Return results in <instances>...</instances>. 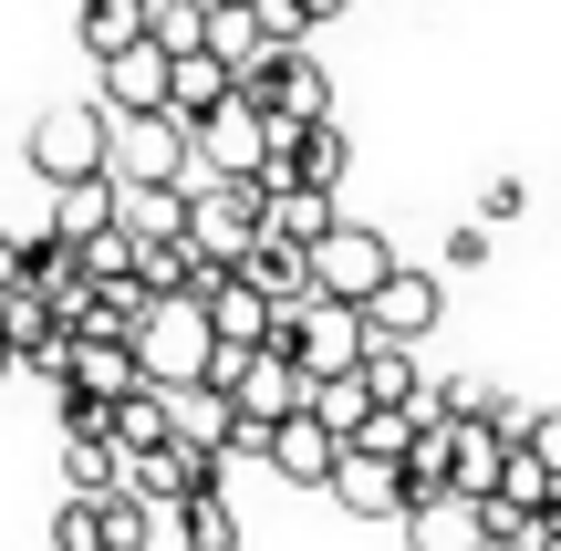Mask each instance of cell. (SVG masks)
<instances>
[{"label":"cell","mask_w":561,"mask_h":551,"mask_svg":"<svg viewBox=\"0 0 561 551\" xmlns=\"http://www.w3.org/2000/svg\"><path fill=\"white\" fill-rule=\"evenodd\" d=\"M94 541H104V551H146V541H157V500L104 490V500H94Z\"/></svg>","instance_id":"cell-22"},{"label":"cell","mask_w":561,"mask_h":551,"mask_svg":"<svg viewBox=\"0 0 561 551\" xmlns=\"http://www.w3.org/2000/svg\"><path fill=\"white\" fill-rule=\"evenodd\" d=\"M178 541H187V551H240V510H229V490L178 500Z\"/></svg>","instance_id":"cell-23"},{"label":"cell","mask_w":561,"mask_h":551,"mask_svg":"<svg viewBox=\"0 0 561 551\" xmlns=\"http://www.w3.org/2000/svg\"><path fill=\"white\" fill-rule=\"evenodd\" d=\"M343 11H354V0H301V21H312V32H322V21H343Z\"/></svg>","instance_id":"cell-35"},{"label":"cell","mask_w":561,"mask_h":551,"mask_svg":"<svg viewBox=\"0 0 561 551\" xmlns=\"http://www.w3.org/2000/svg\"><path fill=\"white\" fill-rule=\"evenodd\" d=\"M312 416H322L333 437H354L364 416H375V395H364V375H322V386H312Z\"/></svg>","instance_id":"cell-31"},{"label":"cell","mask_w":561,"mask_h":551,"mask_svg":"<svg viewBox=\"0 0 561 551\" xmlns=\"http://www.w3.org/2000/svg\"><path fill=\"white\" fill-rule=\"evenodd\" d=\"M261 208H271L261 177H187V229H178V240L198 250L208 271H240L250 240H261Z\"/></svg>","instance_id":"cell-2"},{"label":"cell","mask_w":561,"mask_h":551,"mask_svg":"<svg viewBox=\"0 0 561 551\" xmlns=\"http://www.w3.org/2000/svg\"><path fill=\"white\" fill-rule=\"evenodd\" d=\"M240 282H250V291H271V302H312V271H301V250H291V240H250Z\"/></svg>","instance_id":"cell-21"},{"label":"cell","mask_w":561,"mask_h":551,"mask_svg":"<svg viewBox=\"0 0 561 551\" xmlns=\"http://www.w3.org/2000/svg\"><path fill=\"white\" fill-rule=\"evenodd\" d=\"M229 94H240V83H229V62H219V53H178V73H167V115H178V125L219 115Z\"/></svg>","instance_id":"cell-16"},{"label":"cell","mask_w":561,"mask_h":551,"mask_svg":"<svg viewBox=\"0 0 561 551\" xmlns=\"http://www.w3.org/2000/svg\"><path fill=\"white\" fill-rule=\"evenodd\" d=\"M73 32H83V53H125V42H146V0H83V21H73Z\"/></svg>","instance_id":"cell-25"},{"label":"cell","mask_w":561,"mask_h":551,"mask_svg":"<svg viewBox=\"0 0 561 551\" xmlns=\"http://www.w3.org/2000/svg\"><path fill=\"white\" fill-rule=\"evenodd\" d=\"M62 386L73 395H94V406H115V395H136L146 375H136V344H73V365H62Z\"/></svg>","instance_id":"cell-18"},{"label":"cell","mask_w":561,"mask_h":551,"mask_svg":"<svg viewBox=\"0 0 561 551\" xmlns=\"http://www.w3.org/2000/svg\"><path fill=\"white\" fill-rule=\"evenodd\" d=\"M405 541H416V551H489L479 500H468V490H426V500H405Z\"/></svg>","instance_id":"cell-14"},{"label":"cell","mask_w":561,"mask_h":551,"mask_svg":"<svg viewBox=\"0 0 561 551\" xmlns=\"http://www.w3.org/2000/svg\"><path fill=\"white\" fill-rule=\"evenodd\" d=\"M73 261H83V282H94V291L136 282V240H125V229H94V240H73Z\"/></svg>","instance_id":"cell-30"},{"label":"cell","mask_w":561,"mask_h":551,"mask_svg":"<svg viewBox=\"0 0 561 551\" xmlns=\"http://www.w3.org/2000/svg\"><path fill=\"white\" fill-rule=\"evenodd\" d=\"M489 261V219H458L447 229V271H479Z\"/></svg>","instance_id":"cell-34"},{"label":"cell","mask_w":561,"mask_h":551,"mask_svg":"<svg viewBox=\"0 0 561 551\" xmlns=\"http://www.w3.org/2000/svg\"><path fill=\"white\" fill-rule=\"evenodd\" d=\"M167 73H178V53L167 42H125V53H104V115H167Z\"/></svg>","instance_id":"cell-10"},{"label":"cell","mask_w":561,"mask_h":551,"mask_svg":"<svg viewBox=\"0 0 561 551\" xmlns=\"http://www.w3.org/2000/svg\"><path fill=\"white\" fill-rule=\"evenodd\" d=\"M21 157H32V177H42V187L104 177V104H53V115H32Z\"/></svg>","instance_id":"cell-6"},{"label":"cell","mask_w":561,"mask_h":551,"mask_svg":"<svg viewBox=\"0 0 561 551\" xmlns=\"http://www.w3.org/2000/svg\"><path fill=\"white\" fill-rule=\"evenodd\" d=\"M0 375H21V365H11V344H0Z\"/></svg>","instance_id":"cell-37"},{"label":"cell","mask_w":561,"mask_h":551,"mask_svg":"<svg viewBox=\"0 0 561 551\" xmlns=\"http://www.w3.org/2000/svg\"><path fill=\"white\" fill-rule=\"evenodd\" d=\"M198 312H208V333H219L229 354L271 344V291H250L240 271H208V261H198Z\"/></svg>","instance_id":"cell-11"},{"label":"cell","mask_w":561,"mask_h":551,"mask_svg":"<svg viewBox=\"0 0 561 551\" xmlns=\"http://www.w3.org/2000/svg\"><path fill=\"white\" fill-rule=\"evenodd\" d=\"M437 312H447V282H437V271H416V261H396L375 282V302H364V333H375V344H426Z\"/></svg>","instance_id":"cell-8"},{"label":"cell","mask_w":561,"mask_h":551,"mask_svg":"<svg viewBox=\"0 0 561 551\" xmlns=\"http://www.w3.org/2000/svg\"><path fill=\"white\" fill-rule=\"evenodd\" d=\"M530 458H541V469L561 479V406H530V437H520Z\"/></svg>","instance_id":"cell-33"},{"label":"cell","mask_w":561,"mask_h":551,"mask_svg":"<svg viewBox=\"0 0 561 551\" xmlns=\"http://www.w3.org/2000/svg\"><path fill=\"white\" fill-rule=\"evenodd\" d=\"M240 94L261 104L271 125H322V115H333V73H322L301 42H271V53L240 73Z\"/></svg>","instance_id":"cell-5"},{"label":"cell","mask_w":561,"mask_h":551,"mask_svg":"<svg viewBox=\"0 0 561 551\" xmlns=\"http://www.w3.org/2000/svg\"><path fill=\"white\" fill-rule=\"evenodd\" d=\"M125 490H136V500H157V510H178V500L219 490V448H187V437H167V448L125 458Z\"/></svg>","instance_id":"cell-9"},{"label":"cell","mask_w":561,"mask_h":551,"mask_svg":"<svg viewBox=\"0 0 561 551\" xmlns=\"http://www.w3.org/2000/svg\"><path fill=\"white\" fill-rule=\"evenodd\" d=\"M261 458L280 479H291V490H322V479H333V458H343V437L322 427L312 406H291V416H271V437H261Z\"/></svg>","instance_id":"cell-12"},{"label":"cell","mask_w":561,"mask_h":551,"mask_svg":"<svg viewBox=\"0 0 561 551\" xmlns=\"http://www.w3.org/2000/svg\"><path fill=\"white\" fill-rule=\"evenodd\" d=\"M136 282L146 291H198V250L187 240H136Z\"/></svg>","instance_id":"cell-28"},{"label":"cell","mask_w":561,"mask_h":551,"mask_svg":"<svg viewBox=\"0 0 561 551\" xmlns=\"http://www.w3.org/2000/svg\"><path fill=\"white\" fill-rule=\"evenodd\" d=\"M53 551H104L94 541V500H62L53 510Z\"/></svg>","instance_id":"cell-32"},{"label":"cell","mask_w":561,"mask_h":551,"mask_svg":"<svg viewBox=\"0 0 561 551\" xmlns=\"http://www.w3.org/2000/svg\"><path fill=\"white\" fill-rule=\"evenodd\" d=\"M208 354H219V333H208L198 291H157V302L136 312V375H146L157 395L208 386Z\"/></svg>","instance_id":"cell-1"},{"label":"cell","mask_w":561,"mask_h":551,"mask_svg":"<svg viewBox=\"0 0 561 551\" xmlns=\"http://www.w3.org/2000/svg\"><path fill=\"white\" fill-rule=\"evenodd\" d=\"M53 229H62V240H94V229H115V187H104V177L53 187Z\"/></svg>","instance_id":"cell-26"},{"label":"cell","mask_w":561,"mask_h":551,"mask_svg":"<svg viewBox=\"0 0 561 551\" xmlns=\"http://www.w3.org/2000/svg\"><path fill=\"white\" fill-rule=\"evenodd\" d=\"M198 53H219V62H229V83H240L250 62L271 53V32H261V11H250V0H208V32H198Z\"/></svg>","instance_id":"cell-15"},{"label":"cell","mask_w":561,"mask_h":551,"mask_svg":"<svg viewBox=\"0 0 561 551\" xmlns=\"http://www.w3.org/2000/svg\"><path fill=\"white\" fill-rule=\"evenodd\" d=\"M322 229H333V198H322V187H280V198L261 208V240H291V250H312Z\"/></svg>","instance_id":"cell-20"},{"label":"cell","mask_w":561,"mask_h":551,"mask_svg":"<svg viewBox=\"0 0 561 551\" xmlns=\"http://www.w3.org/2000/svg\"><path fill=\"white\" fill-rule=\"evenodd\" d=\"M322 490H333L354 520H405V469H396V458H375V448H343Z\"/></svg>","instance_id":"cell-13"},{"label":"cell","mask_w":561,"mask_h":551,"mask_svg":"<svg viewBox=\"0 0 561 551\" xmlns=\"http://www.w3.org/2000/svg\"><path fill=\"white\" fill-rule=\"evenodd\" d=\"M261 157H271V115L250 94H229L219 115L187 125V177H261Z\"/></svg>","instance_id":"cell-7"},{"label":"cell","mask_w":561,"mask_h":551,"mask_svg":"<svg viewBox=\"0 0 561 551\" xmlns=\"http://www.w3.org/2000/svg\"><path fill=\"white\" fill-rule=\"evenodd\" d=\"M104 177L115 187H187V125L178 115H104Z\"/></svg>","instance_id":"cell-4"},{"label":"cell","mask_w":561,"mask_h":551,"mask_svg":"<svg viewBox=\"0 0 561 551\" xmlns=\"http://www.w3.org/2000/svg\"><path fill=\"white\" fill-rule=\"evenodd\" d=\"M364 395H375V406H405V395H416L426 386V375H416V344H364Z\"/></svg>","instance_id":"cell-27"},{"label":"cell","mask_w":561,"mask_h":551,"mask_svg":"<svg viewBox=\"0 0 561 551\" xmlns=\"http://www.w3.org/2000/svg\"><path fill=\"white\" fill-rule=\"evenodd\" d=\"M104 437H115V458H146V448H167V395H157V386L115 395V406H104Z\"/></svg>","instance_id":"cell-19"},{"label":"cell","mask_w":561,"mask_h":551,"mask_svg":"<svg viewBox=\"0 0 561 551\" xmlns=\"http://www.w3.org/2000/svg\"><path fill=\"white\" fill-rule=\"evenodd\" d=\"M489 500H500V510H520V520H541V500H551V469H541L530 448H510V458H500V490H489Z\"/></svg>","instance_id":"cell-29"},{"label":"cell","mask_w":561,"mask_h":551,"mask_svg":"<svg viewBox=\"0 0 561 551\" xmlns=\"http://www.w3.org/2000/svg\"><path fill=\"white\" fill-rule=\"evenodd\" d=\"M301 271H312V302H375V282L396 271V250H385V229H364V219H333L312 250H301Z\"/></svg>","instance_id":"cell-3"},{"label":"cell","mask_w":561,"mask_h":551,"mask_svg":"<svg viewBox=\"0 0 561 551\" xmlns=\"http://www.w3.org/2000/svg\"><path fill=\"white\" fill-rule=\"evenodd\" d=\"M104 187H115V177H104ZM115 229H125V240H178V229H187V187H115Z\"/></svg>","instance_id":"cell-17"},{"label":"cell","mask_w":561,"mask_h":551,"mask_svg":"<svg viewBox=\"0 0 561 551\" xmlns=\"http://www.w3.org/2000/svg\"><path fill=\"white\" fill-rule=\"evenodd\" d=\"M11 271H21V240H11V229H0V282H11Z\"/></svg>","instance_id":"cell-36"},{"label":"cell","mask_w":561,"mask_h":551,"mask_svg":"<svg viewBox=\"0 0 561 551\" xmlns=\"http://www.w3.org/2000/svg\"><path fill=\"white\" fill-rule=\"evenodd\" d=\"M62 479H73V500H104V490H125V458H115V437H62Z\"/></svg>","instance_id":"cell-24"}]
</instances>
